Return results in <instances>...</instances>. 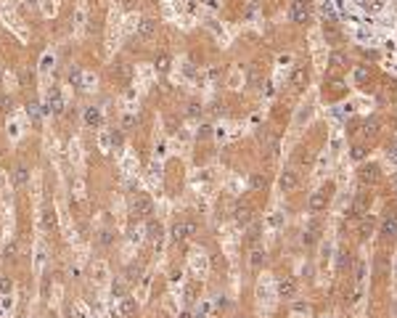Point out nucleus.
<instances>
[{
    "mask_svg": "<svg viewBox=\"0 0 397 318\" xmlns=\"http://www.w3.org/2000/svg\"><path fill=\"white\" fill-rule=\"evenodd\" d=\"M11 180H13L16 188H24V186H27V180H29V167H27V164H16Z\"/></svg>",
    "mask_w": 397,
    "mask_h": 318,
    "instance_id": "6",
    "label": "nucleus"
},
{
    "mask_svg": "<svg viewBox=\"0 0 397 318\" xmlns=\"http://www.w3.org/2000/svg\"><path fill=\"white\" fill-rule=\"evenodd\" d=\"M156 66H159V69L164 72L167 66H170V58H167V56H159V61H156Z\"/></svg>",
    "mask_w": 397,
    "mask_h": 318,
    "instance_id": "17",
    "label": "nucleus"
},
{
    "mask_svg": "<svg viewBox=\"0 0 397 318\" xmlns=\"http://www.w3.org/2000/svg\"><path fill=\"white\" fill-rule=\"evenodd\" d=\"M193 233V223H188V220H180V223H175L172 225V236L180 241V239H188Z\"/></svg>",
    "mask_w": 397,
    "mask_h": 318,
    "instance_id": "7",
    "label": "nucleus"
},
{
    "mask_svg": "<svg viewBox=\"0 0 397 318\" xmlns=\"http://www.w3.org/2000/svg\"><path fill=\"white\" fill-rule=\"evenodd\" d=\"M307 82H310V74H307V69H302V66H297V69L291 72V80H289L291 90H297V93H305Z\"/></svg>",
    "mask_w": 397,
    "mask_h": 318,
    "instance_id": "3",
    "label": "nucleus"
},
{
    "mask_svg": "<svg viewBox=\"0 0 397 318\" xmlns=\"http://www.w3.org/2000/svg\"><path fill=\"white\" fill-rule=\"evenodd\" d=\"M98 241H101V244H104V247H109V244H112V241H114V233H112V231H104V233H101V236H98Z\"/></svg>",
    "mask_w": 397,
    "mask_h": 318,
    "instance_id": "14",
    "label": "nucleus"
},
{
    "mask_svg": "<svg viewBox=\"0 0 397 318\" xmlns=\"http://www.w3.org/2000/svg\"><path fill=\"white\" fill-rule=\"evenodd\" d=\"M135 308H138V305H135V303H130V300H128V303L122 305V313H125V318H130L132 313H138V311H135Z\"/></svg>",
    "mask_w": 397,
    "mask_h": 318,
    "instance_id": "13",
    "label": "nucleus"
},
{
    "mask_svg": "<svg viewBox=\"0 0 397 318\" xmlns=\"http://www.w3.org/2000/svg\"><path fill=\"white\" fill-rule=\"evenodd\" d=\"M156 29H159V21L156 19H143L138 24V37L140 40H154L156 37Z\"/></svg>",
    "mask_w": 397,
    "mask_h": 318,
    "instance_id": "5",
    "label": "nucleus"
},
{
    "mask_svg": "<svg viewBox=\"0 0 397 318\" xmlns=\"http://www.w3.org/2000/svg\"><path fill=\"white\" fill-rule=\"evenodd\" d=\"M281 191L283 194H291V191H297L299 186H302V172H299V167H294V164H289L286 170L281 172Z\"/></svg>",
    "mask_w": 397,
    "mask_h": 318,
    "instance_id": "2",
    "label": "nucleus"
},
{
    "mask_svg": "<svg viewBox=\"0 0 397 318\" xmlns=\"http://www.w3.org/2000/svg\"><path fill=\"white\" fill-rule=\"evenodd\" d=\"M196 114H201V106H199L196 101H191V104H188V117H196Z\"/></svg>",
    "mask_w": 397,
    "mask_h": 318,
    "instance_id": "16",
    "label": "nucleus"
},
{
    "mask_svg": "<svg viewBox=\"0 0 397 318\" xmlns=\"http://www.w3.org/2000/svg\"><path fill=\"white\" fill-rule=\"evenodd\" d=\"M312 19V0H294L291 3V21L297 27H307Z\"/></svg>",
    "mask_w": 397,
    "mask_h": 318,
    "instance_id": "1",
    "label": "nucleus"
},
{
    "mask_svg": "<svg viewBox=\"0 0 397 318\" xmlns=\"http://www.w3.org/2000/svg\"><path fill=\"white\" fill-rule=\"evenodd\" d=\"M82 117H85V125H88V128H98V125H101V112H98L96 106H88Z\"/></svg>",
    "mask_w": 397,
    "mask_h": 318,
    "instance_id": "8",
    "label": "nucleus"
},
{
    "mask_svg": "<svg viewBox=\"0 0 397 318\" xmlns=\"http://www.w3.org/2000/svg\"><path fill=\"white\" fill-rule=\"evenodd\" d=\"M286 5V0H263V8L267 16H273L275 11H281V8Z\"/></svg>",
    "mask_w": 397,
    "mask_h": 318,
    "instance_id": "10",
    "label": "nucleus"
},
{
    "mask_svg": "<svg viewBox=\"0 0 397 318\" xmlns=\"http://www.w3.org/2000/svg\"><path fill=\"white\" fill-rule=\"evenodd\" d=\"M11 109H13V101H11V98H8V96H0V112L8 114Z\"/></svg>",
    "mask_w": 397,
    "mask_h": 318,
    "instance_id": "12",
    "label": "nucleus"
},
{
    "mask_svg": "<svg viewBox=\"0 0 397 318\" xmlns=\"http://www.w3.org/2000/svg\"><path fill=\"white\" fill-rule=\"evenodd\" d=\"M135 212H138V215H148L151 212V202H148V199H140L138 207H135Z\"/></svg>",
    "mask_w": 397,
    "mask_h": 318,
    "instance_id": "11",
    "label": "nucleus"
},
{
    "mask_svg": "<svg viewBox=\"0 0 397 318\" xmlns=\"http://www.w3.org/2000/svg\"><path fill=\"white\" fill-rule=\"evenodd\" d=\"M323 207H328V194H326V188H323V191H318V194L312 196V202H310V210H312V212L323 210Z\"/></svg>",
    "mask_w": 397,
    "mask_h": 318,
    "instance_id": "9",
    "label": "nucleus"
},
{
    "mask_svg": "<svg viewBox=\"0 0 397 318\" xmlns=\"http://www.w3.org/2000/svg\"><path fill=\"white\" fill-rule=\"evenodd\" d=\"M360 178H363V183H371V186H374V183L382 180V167L374 164V162L363 164V167H360Z\"/></svg>",
    "mask_w": 397,
    "mask_h": 318,
    "instance_id": "4",
    "label": "nucleus"
},
{
    "mask_svg": "<svg viewBox=\"0 0 397 318\" xmlns=\"http://www.w3.org/2000/svg\"><path fill=\"white\" fill-rule=\"evenodd\" d=\"M16 255H19L16 244H8V247H5V260H16Z\"/></svg>",
    "mask_w": 397,
    "mask_h": 318,
    "instance_id": "15",
    "label": "nucleus"
}]
</instances>
